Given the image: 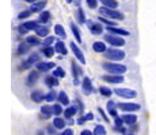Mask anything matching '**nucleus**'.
Instances as JSON below:
<instances>
[{
    "label": "nucleus",
    "instance_id": "e433bc0d",
    "mask_svg": "<svg viewBox=\"0 0 156 135\" xmlns=\"http://www.w3.org/2000/svg\"><path fill=\"white\" fill-rule=\"evenodd\" d=\"M30 46H38L40 45V40L37 38V36H28L27 40H26Z\"/></svg>",
    "mask_w": 156,
    "mask_h": 135
},
{
    "label": "nucleus",
    "instance_id": "bf43d9fd",
    "mask_svg": "<svg viewBox=\"0 0 156 135\" xmlns=\"http://www.w3.org/2000/svg\"><path fill=\"white\" fill-rule=\"evenodd\" d=\"M73 123H74L73 118H69V120H68V126H73Z\"/></svg>",
    "mask_w": 156,
    "mask_h": 135
},
{
    "label": "nucleus",
    "instance_id": "f704fd0d",
    "mask_svg": "<svg viewBox=\"0 0 156 135\" xmlns=\"http://www.w3.org/2000/svg\"><path fill=\"white\" fill-rule=\"evenodd\" d=\"M23 25L28 29V30H35L39 25H38V22H35V21H29V22H26V23H23Z\"/></svg>",
    "mask_w": 156,
    "mask_h": 135
},
{
    "label": "nucleus",
    "instance_id": "58836bf2",
    "mask_svg": "<svg viewBox=\"0 0 156 135\" xmlns=\"http://www.w3.org/2000/svg\"><path fill=\"white\" fill-rule=\"evenodd\" d=\"M99 93L103 95V96H110L112 95V89L109 87H99Z\"/></svg>",
    "mask_w": 156,
    "mask_h": 135
},
{
    "label": "nucleus",
    "instance_id": "ddd939ff",
    "mask_svg": "<svg viewBox=\"0 0 156 135\" xmlns=\"http://www.w3.org/2000/svg\"><path fill=\"white\" fill-rule=\"evenodd\" d=\"M107 30L112 34H115V35H121V36H128L129 35V32H127L125 29H121V28H115L114 25H108Z\"/></svg>",
    "mask_w": 156,
    "mask_h": 135
},
{
    "label": "nucleus",
    "instance_id": "bb28decb",
    "mask_svg": "<svg viewBox=\"0 0 156 135\" xmlns=\"http://www.w3.org/2000/svg\"><path fill=\"white\" fill-rule=\"evenodd\" d=\"M41 52L44 53V56H45V57L51 58V57L55 54L56 49H55V47H51V46H45V47L41 49Z\"/></svg>",
    "mask_w": 156,
    "mask_h": 135
},
{
    "label": "nucleus",
    "instance_id": "7ed1b4c3",
    "mask_svg": "<svg viewBox=\"0 0 156 135\" xmlns=\"http://www.w3.org/2000/svg\"><path fill=\"white\" fill-rule=\"evenodd\" d=\"M104 53H105V58L110 60H122L125 58V52L117 48H108Z\"/></svg>",
    "mask_w": 156,
    "mask_h": 135
},
{
    "label": "nucleus",
    "instance_id": "69168bd1",
    "mask_svg": "<svg viewBox=\"0 0 156 135\" xmlns=\"http://www.w3.org/2000/svg\"><path fill=\"white\" fill-rule=\"evenodd\" d=\"M56 135H62V134H56Z\"/></svg>",
    "mask_w": 156,
    "mask_h": 135
},
{
    "label": "nucleus",
    "instance_id": "393cba45",
    "mask_svg": "<svg viewBox=\"0 0 156 135\" xmlns=\"http://www.w3.org/2000/svg\"><path fill=\"white\" fill-rule=\"evenodd\" d=\"M38 80H39V73H38V71H32V73L29 74L28 79H27V83H28L29 86H32V85H34Z\"/></svg>",
    "mask_w": 156,
    "mask_h": 135
},
{
    "label": "nucleus",
    "instance_id": "603ef678",
    "mask_svg": "<svg viewBox=\"0 0 156 135\" xmlns=\"http://www.w3.org/2000/svg\"><path fill=\"white\" fill-rule=\"evenodd\" d=\"M83 117H85V120H86V121H92V120L94 118V116H93V113H92V112H88V113H86Z\"/></svg>",
    "mask_w": 156,
    "mask_h": 135
},
{
    "label": "nucleus",
    "instance_id": "a878e982",
    "mask_svg": "<svg viewBox=\"0 0 156 135\" xmlns=\"http://www.w3.org/2000/svg\"><path fill=\"white\" fill-rule=\"evenodd\" d=\"M55 33H56V35H58L61 39H66V38H67L66 30H64L63 25H61V24H56V25H55Z\"/></svg>",
    "mask_w": 156,
    "mask_h": 135
},
{
    "label": "nucleus",
    "instance_id": "aec40b11",
    "mask_svg": "<svg viewBox=\"0 0 156 135\" xmlns=\"http://www.w3.org/2000/svg\"><path fill=\"white\" fill-rule=\"evenodd\" d=\"M58 77H56V76H46L45 77V85L47 86V87H55V86H58V80H57Z\"/></svg>",
    "mask_w": 156,
    "mask_h": 135
},
{
    "label": "nucleus",
    "instance_id": "4468645a",
    "mask_svg": "<svg viewBox=\"0 0 156 135\" xmlns=\"http://www.w3.org/2000/svg\"><path fill=\"white\" fill-rule=\"evenodd\" d=\"M122 118H123V122H125L127 126H132V124L137 123V116H136V115L126 113V115H122Z\"/></svg>",
    "mask_w": 156,
    "mask_h": 135
},
{
    "label": "nucleus",
    "instance_id": "1a4fd4ad",
    "mask_svg": "<svg viewBox=\"0 0 156 135\" xmlns=\"http://www.w3.org/2000/svg\"><path fill=\"white\" fill-rule=\"evenodd\" d=\"M55 66H56V64L53 62H39V63H37V69L41 73H47Z\"/></svg>",
    "mask_w": 156,
    "mask_h": 135
},
{
    "label": "nucleus",
    "instance_id": "9b49d317",
    "mask_svg": "<svg viewBox=\"0 0 156 135\" xmlns=\"http://www.w3.org/2000/svg\"><path fill=\"white\" fill-rule=\"evenodd\" d=\"M70 48H72L74 56L80 60V63H81V64H85V63H86V59H85V56H83V53L81 52V49H80L74 42H70Z\"/></svg>",
    "mask_w": 156,
    "mask_h": 135
},
{
    "label": "nucleus",
    "instance_id": "5701e85b",
    "mask_svg": "<svg viewBox=\"0 0 156 135\" xmlns=\"http://www.w3.org/2000/svg\"><path fill=\"white\" fill-rule=\"evenodd\" d=\"M57 99L59 100V103L62 104V105H64V106H67V105H69V98H68V95H67V93L66 92H59L58 93V96H57Z\"/></svg>",
    "mask_w": 156,
    "mask_h": 135
},
{
    "label": "nucleus",
    "instance_id": "0e129e2a",
    "mask_svg": "<svg viewBox=\"0 0 156 135\" xmlns=\"http://www.w3.org/2000/svg\"><path fill=\"white\" fill-rule=\"evenodd\" d=\"M39 135H44V133H42V132H39Z\"/></svg>",
    "mask_w": 156,
    "mask_h": 135
},
{
    "label": "nucleus",
    "instance_id": "7c9ffc66",
    "mask_svg": "<svg viewBox=\"0 0 156 135\" xmlns=\"http://www.w3.org/2000/svg\"><path fill=\"white\" fill-rule=\"evenodd\" d=\"M104 6H107V7H110V8H116L117 7V4L116 0H99Z\"/></svg>",
    "mask_w": 156,
    "mask_h": 135
},
{
    "label": "nucleus",
    "instance_id": "f257e3e1",
    "mask_svg": "<svg viewBox=\"0 0 156 135\" xmlns=\"http://www.w3.org/2000/svg\"><path fill=\"white\" fill-rule=\"evenodd\" d=\"M102 66L105 71H108L109 74H114V75H122L127 71L126 65L116 64V63H103Z\"/></svg>",
    "mask_w": 156,
    "mask_h": 135
},
{
    "label": "nucleus",
    "instance_id": "09e8293b",
    "mask_svg": "<svg viewBox=\"0 0 156 135\" xmlns=\"http://www.w3.org/2000/svg\"><path fill=\"white\" fill-rule=\"evenodd\" d=\"M56 129H57V128H56L53 124H52V126H48V127H47V133L50 135H56Z\"/></svg>",
    "mask_w": 156,
    "mask_h": 135
},
{
    "label": "nucleus",
    "instance_id": "cd10ccee",
    "mask_svg": "<svg viewBox=\"0 0 156 135\" xmlns=\"http://www.w3.org/2000/svg\"><path fill=\"white\" fill-rule=\"evenodd\" d=\"M35 33L38 36H41V38H45L48 35V28L47 27H44V25H39L37 29H35Z\"/></svg>",
    "mask_w": 156,
    "mask_h": 135
},
{
    "label": "nucleus",
    "instance_id": "b1692460",
    "mask_svg": "<svg viewBox=\"0 0 156 135\" xmlns=\"http://www.w3.org/2000/svg\"><path fill=\"white\" fill-rule=\"evenodd\" d=\"M69 25H70V28H72V32H73V34H74L76 41H78V42H81V34H80V29L78 28V25H76L74 22H70Z\"/></svg>",
    "mask_w": 156,
    "mask_h": 135
},
{
    "label": "nucleus",
    "instance_id": "c756f323",
    "mask_svg": "<svg viewBox=\"0 0 156 135\" xmlns=\"http://www.w3.org/2000/svg\"><path fill=\"white\" fill-rule=\"evenodd\" d=\"M51 18V13L48 11H42L39 16V22L40 23H47Z\"/></svg>",
    "mask_w": 156,
    "mask_h": 135
},
{
    "label": "nucleus",
    "instance_id": "13d9d810",
    "mask_svg": "<svg viewBox=\"0 0 156 135\" xmlns=\"http://www.w3.org/2000/svg\"><path fill=\"white\" fill-rule=\"evenodd\" d=\"M138 129H139V128H138V126H137L136 123L131 126V130H132V132H136V130H138Z\"/></svg>",
    "mask_w": 156,
    "mask_h": 135
},
{
    "label": "nucleus",
    "instance_id": "c9c22d12",
    "mask_svg": "<svg viewBox=\"0 0 156 135\" xmlns=\"http://www.w3.org/2000/svg\"><path fill=\"white\" fill-rule=\"evenodd\" d=\"M40 60V57L38 53H32L30 56H29V58L27 59V62L30 64V65H33V64H35V63H38Z\"/></svg>",
    "mask_w": 156,
    "mask_h": 135
},
{
    "label": "nucleus",
    "instance_id": "dca6fc26",
    "mask_svg": "<svg viewBox=\"0 0 156 135\" xmlns=\"http://www.w3.org/2000/svg\"><path fill=\"white\" fill-rule=\"evenodd\" d=\"M45 6H46V1H45V0H42V1H35V2L32 4L30 11H32L33 13H34V12H40Z\"/></svg>",
    "mask_w": 156,
    "mask_h": 135
},
{
    "label": "nucleus",
    "instance_id": "f03ea898",
    "mask_svg": "<svg viewBox=\"0 0 156 135\" xmlns=\"http://www.w3.org/2000/svg\"><path fill=\"white\" fill-rule=\"evenodd\" d=\"M99 13H101L102 16H104V17H109V18L119 19V21H122V19L125 18V17H123V15H122L121 12H119V11L114 10V8L107 7V6L101 7V8H99Z\"/></svg>",
    "mask_w": 156,
    "mask_h": 135
},
{
    "label": "nucleus",
    "instance_id": "20e7f679",
    "mask_svg": "<svg viewBox=\"0 0 156 135\" xmlns=\"http://www.w3.org/2000/svg\"><path fill=\"white\" fill-rule=\"evenodd\" d=\"M114 93L121 98H125V99H133L137 96V92L129 89V88H115Z\"/></svg>",
    "mask_w": 156,
    "mask_h": 135
},
{
    "label": "nucleus",
    "instance_id": "680f3d73",
    "mask_svg": "<svg viewBox=\"0 0 156 135\" xmlns=\"http://www.w3.org/2000/svg\"><path fill=\"white\" fill-rule=\"evenodd\" d=\"M123 135H136V134H134V133H127V132H126Z\"/></svg>",
    "mask_w": 156,
    "mask_h": 135
},
{
    "label": "nucleus",
    "instance_id": "864d4df0",
    "mask_svg": "<svg viewBox=\"0 0 156 135\" xmlns=\"http://www.w3.org/2000/svg\"><path fill=\"white\" fill-rule=\"evenodd\" d=\"M62 135H74V132H73V129L68 128V129H64V130H63Z\"/></svg>",
    "mask_w": 156,
    "mask_h": 135
},
{
    "label": "nucleus",
    "instance_id": "6ab92c4d",
    "mask_svg": "<svg viewBox=\"0 0 156 135\" xmlns=\"http://www.w3.org/2000/svg\"><path fill=\"white\" fill-rule=\"evenodd\" d=\"M30 98H32V100H33L34 103H41L42 100H45V95H44V93L40 92V90H34V92L30 94Z\"/></svg>",
    "mask_w": 156,
    "mask_h": 135
},
{
    "label": "nucleus",
    "instance_id": "473e14b6",
    "mask_svg": "<svg viewBox=\"0 0 156 135\" xmlns=\"http://www.w3.org/2000/svg\"><path fill=\"white\" fill-rule=\"evenodd\" d=\"M56 99H57V94H56L55 90H50V92L45 95V100H46L47 103H52V101H55Z\"/></svg>",
    "mask_w": 156,
    "mask_h": 135
},
{
    "label": "nucleus",
    "instance_id": "4c0bfd02",
    "mask_svg": "<svg viewBox=\"0 0 156 135\" xmlns=\"http://www.w3.org/2000/svg\"><path fill=\"white\" fill-rule=\"evenodd\" d=\"M53 76H56V77H58V79H63V77L66 76V71L59 66V68H57L56 70H53Z\"/></svg>",
    "mask_w": 156,
    "mask_h": 135
},
{
    "label": "nucleus",
    "instance_id": "39448f33",
    "mask_svg": "<svg viewBox=\"0 0 156 135\" xmlns=\"http://www.w3.org/2000/svg\"><path fill=\"white\" fill-rule=\"evenodd\" d=\"M117 107L121 111H125V112H133V111H139L140 110V105L136 104V103H119Z\"/></svg>",
    "mask_w": 156,
    "mask_h": 135
},
{
    "label": "nucleus",
    "instance_id": "4be33fe9",
    "mask_svg": "<svg viewBox=\"0 0 156 135\" xmlns=\"http://www.w3.org/2000/svg\"><path fill=\"white\" fill-rule=\"evenodd\" d=\"M40 112H41V115L44 116V118H50L51 115L53 113V109H52L51 106H48V105H46V106H41Z\"/></svg>",
    "mask_w": 156,
    "mask_h": 135
},
{
    "label": "nucleus",
    "instance_id": "c03bdc74",
    "mask_svg": "<svg viewBox=\"0 0 156 135\" xmlns=\"http://www.w3.org/2000/svg\"><path fill=\"white\" fill-rule=\"evenodd\" d=\"M114 122H115V127H122V124L125 123L123 122V118L122 117H119V116L114 118Z\"/></svg>",
    "mask_w": 156,
    "mask_h": 135
},
{
    "label": "nucleus",
    "instance_id": "f8f14e48",
    "mask_svg": "<svg viewBox=\"0 0 156 135\" xmlns=\"http://www.w3.org/2000/svg\"><path fill=\"white\" fill-rule=\"evenodd\" d=\"M72 73H73V77H74V85L78 86L79 83V76L82 75V69L79 68V65L75 63V62H72Z\"/></svg>",
    "mask_w": 156,
    "mask_h": 135
},
{
    "label": "nucleus",
    "instance_id": "2f4dec72",
    "mask_svg": "<svg viewBox=\"0 0 156 135\" xmlns=\"http://www.w3.org/2000/svg\"><path fill=\"white\" fill-rule=\"evenodd\" d=\"M29 44L26 41V42H22L21 45L18 46V54H24V53H27L28 51H29Z\"/></svg>",
    "mask_w": 156,
    "mask_h": 135
},
{
    "label": "nucleus",
    "instance_id": "0eeeda50",
    "mask_svg": "<svg viewBox=\"0 0 156 135\" xmlns=\"http://www.w3.org/2000/svg\"><path fill=\"white\" fill-rule=\"evenodd\" d=\"M87 23V27L90 29V32L93 34V35H101L103 33V27L99 24V23H96V22H92L91 19L90 21H86Z\"/></svg>",
    "mask_w": 156,
    "mask_h": 135
},
{
    "label": "nucleus",
    "instance_id": "a211bd4d",
    "mask_svg": "<svg viewBox=\"0 0 156 135\" xmlns=\"http://www.w3.org/2000/svg\"><path fill=\"white\" fill-rule=\"evenodd\" d=\"M55 49H56L57 53H59L62 56H66L68 53V49H67V47H66L63 41H57L56 45H55Z\"/></svg>",
    "mask_w": 156,
    "mask_h": 135
},
{
    "label": "nucleus",
    "instance_id": "4d7b16f0",
    "mask_svg": "<svg viewBox=\"0 0 156 135\" xmlns=\"http://www.w3.org/2000/svg\"><path fill=\"white\" fill-rule=\"evenodd\" d=\"M80 135H93V133L91 132V130H87V129H85V130H82Z\"/></svg>",
    "mask_w": 156,
    "mask_h": 135
},
{
    "label": "nucleus",
    "instance_id": "5fc2aeb1",
    "mask_svg": "<svg viewBox=\"0 0 156 135\" xmlns=\"http://www.w3.org/2000/svg\"><path fill=\"white\" fill-rule=\"evenodd\" d=\"M114 129H115L116 132H120V133H122V134H125V133L127 132V130H126V128H123V126H122V127H115Z\"/></svg>",
    "mask_w": 156,
    "mask_h": 135
},
{
    "label": "nucleus",
    "instance_id": "e2e57ef3",
    "mask_svg": "<svg viewBox=\"0 0 156 135\" xmlns=\"http://www.w3.org/2000/svg\"><path fill=\"white\" fill-rule=\"evenodd\" d=\"M66 1H67V2H68V4H70V2H72V1H73V0H66Z\"/></svg>",
    "mask_w": 156,
    "mask_h": 135
},
{
    "label": "nucleus",
    "instance_id": "2eb2a0df",
    "mask_svg": "<svg viewBox=\"0 0 156 135\" xmlns=\"http://www.w3.org/2000/svg\"><path fill=\"white\" fill-rule=\"evenodd\" d=\"M116 109H117V105L114 103V101H112V100H110V101L107 104V110H108V113H109V116H113L114 118H115V117H117Z\"/></svg>",
    "mask_w": 156,
    "mask_h": 135
},
{
    "label": "nucleus",
    "instance_id": "3c124183",
    "mask_svg": "<svg viewBox=\"0 0 156 135\" xmlns=\"http://www.w3.org/2000/svg\"><path fill=\"white\" fill-rule=\"evenodd\" d=\"M76 103H78V111L80 115H82V112H83V106H82V103L81 101H79V99H76Z\"/></svg>",
    "mask_w": 156,
    "mask_h": 135
},
{
    "label": "nucleus",
    "instance_id": "79ce46f5",
    "mask_svg": "<svg viewBox=\"0 0 156 135\" xmlns=\"http://www.w3.org/2000/svg\"><path fill=\"white\" fill-rule=\"evenodd\" d=\"M53 42H55V38H53V36H47V38L44 40L42 45L44 46H51Z\"/></svg>",
    "mask_w": 156,
    "mask_h": 135
},
{
    "label": "nucleus",
    "instance_id": "6e6552de",
    "mask_svg": "<svg viewBox=\"0 0 156 135\" xmlns=\"http://www.w3.org/2000/svg\"><path fill=\"white\" fill-rule=\"evenodd\" d=\"M105 82H109V83H122L123 81H125V79H123V76L122 75H104L103 77H102Z\"/></svg>",
    "mask_w": 156,
    "mask_h": 135
},
{
    "label": "nucleus",
    "instance_id": "9d476101",
    "mask_svg": "<svg viewBox=\"0 0 156 135\" xmlns=\"http://www.w3.org/2000/svg\"><path fill=\"white\" fill-rule=\"evenodd\" d=\"M81 89L83 92V94L86 95H90L92 92H93V87H92V82L90 80V77H85L82 80V83H81Z\"/></svg>",
    "mask_w": 156,
    "mask_h": 135
},
{
    "label": "nucleus",
    "instance_id": "49530a36",
    "mask_svg": "<svg viewBox=\"0 0 156 135\" xmlns=\"http://www.w3.org/2000/svg\"><path fill=\"white\" fill-rule=\"evenodd\" d=\"M98 112L101 113V116H102V118H103V120H104L105 122H108V123H109V117H108V116L105 115V112L103 111V109H101V107H98Z\"/></svg>",
    "mask_w": 156,
    "mask_h": 135
},
{
    "label": "nucleus",
    "instance_id": "ea45409f",
    "mask_svg": "<svg viewBox=\"0 0 156 135\" xmlns=\"http://www.w3.org/2000/svg\"><path fill=\"white\" fill-rule=\"evenodd\" d=\"M78 19L81 24H82V23H86V17H85V13H83V11H82L81 7L78 10Z\"/></svg>",
    "mask_w": 156,
    "mask_h": 135
},
{
    "label": "nucleus",
    "instance_id": "a18cd8bd",
    "mask_svg": "<svg viewBox=\"0 0 156 135\" xmlns=\"http://www.w3.org/2000/svg\"><path fill=\"white\" fill-rule=\"evenodd\" d=\"M86 2H87V6L90 8H96L97 7V4H98L97 0H86Z\"/></svg>",
    "mask_w": 156,
    "mask_h": 135
},
{
    "label": "nucleus",
    "instance_id": "37998d69",
    "mask_svg": "<svg viewBox=\"0 0 156 135\" xmlns=\"http://www.w3.org/2000/svg\"><path fill=\"white\" fill-rule=\"evenodd\" d=\"M32 13H33V12H32L30 10H29V11H23V12H21V13L18 15V18H20V19H24V18H28V17H29Z\"/></svg>",
    "mask_w": 156,
    "mask_h": 135
},
{
    "label": "nucleus",
    "instance_id": "412c9836",
    "mask_svg": "<svg viewBox=\"0 0 156 135\" xmlns=\"http://www.w3.org/2000/svg\"><path fill=\"white\" fill-rule=\"evenodd\" d=\"M76 112H79L76 106H68V107L66 109V111H64V117H66L67 120H69V118H72L73 116H75Z\"/></svg>",
    "mask_w": 156,
    "mask_h": 135
},
{
    "label": "nucleus",
    "instance_id": "423d86ee",
    "mask_svg": "<svg viewBox=\"0 0 156 135\" xmlns=\"http://www.w3.org/2000/svg\"><path fill=\"white\" fill-rule=\"evenodd\" d=\"M104 39H105V41L107 42H109L110 45L113 46H117V47H121V46L125 45V40L123 39H121L120 38V35H112V34H108V35H105L104 36Z\"/></svg>",
    "mask_w": 156,
    "mask_h": 135
},
{
    "label": "nucleus",
    "instance_id": "de8ad7c7",
    "mask_svg": "<svg viewBox=\"0 0 156 135\" xmlns=\"http://www.w3.org/2000/svg\"><path fill=\"white\" fill-rule=\"evenodd\" d=\"M98 19H99V22H103V23H105V24H108V25H115V22H110L109 19H107V18H104V17H99Z\"/></svg>",
    "mask_w": 156,
    "mask_h": 135
},
{
    "label": "nucleus",
    "instance_id": "72a5a7b5",
    "mask_svg": "<svg viewBox=\"0 0 156 135\" xmlns=\"http://www.w3.org/2000/svg\"><path fill=\"white\" fill-rule=\"evenodd\" d=\"M105 134H107V130H105L104 126H102V124L96 126V128L93 130V135H105Z\"/></svg>",
    "mask_w": 156,
    "mask_h": 135
},
{
    "label": "nucleus",
    "instance_id": "c85d7f7f",
    "mask_svg": "<svg viewBox=\"0 0 156 135\" xmlns=\"http://www.w3.org/2000/svg\"><path fill=\"white\" fill-rule=\"evenodd\" d=\"M57 129H64V127L67 126L66 124V122H64V120L63 118H61V117H56L55 120H53V123H52Z\"/></svg>",
    "mask_w": 156,
    "mask_h": 135
},
{
    "label": "nucleus",
    "instance_id": "052dcab7",
    "mask_svg": "<svg viewBox=\"0 0 156 135\" xmlns=\"http://www.w3.org/2000/svg\"><path fill=\"white\" fill-rule=\"evenodd\" d=\"M27 2H30V4H33V2H35V1H39V0H26Z\"/></svg>",
    "mask_w": 156,
    "mask_h": 135
},
{
    "label": "nucleus",
    "instance_id": "8fccbe9b",
    "mask_svg": "<svg viewBox=\"0 0 156 135\" xmlns=\"http://www.w3.org/2000/svg\"><path fill=\"white\" fill-rule=\"evenodd\" d=\"M28 32H29V30H28V29H27V28H26V27H24L23 24L18 27V33H20V34H22V35H24V34H27Z\"/></svg>",
    "mask_w": 156,
    "mask_h": 135
},
{
    "label": "nucleus",
    "instance_id": "a19ab883",
    "mask_svg": "<svg viewBox=\"0 0 156 135\" xmlns=\"http://www.w3.org/2000/svg\"><path fill=\"white\" fill-rule=\"evenodd\" d=\"M61 105H62V104H56V105L52 106V109H53V113L57 115V116H59V115L63 112V109H62Z\"/></svg>",
    "mask_w": 156,
    "mask_h": 135
},
{
    "label": "nucleus",
    "instance_id": "6e6d98bb",
    "mask_svg": "<svg viewBox=\"0 0 156 135\" xmlns=\"http://www.w3.org/2000/svg\"><path fill=\"white\" fill-rule=\"evenodd\" d=\"M76 122H78L79 126H82V124L86 122V120H85V117H83V116H80V117H79V120L76 121Z\"/></svg>",
    "mask_w": 156,
    "mask_h": 135
},
{
    "label": "nucleus",
    "instance_id": "f3484780",
    "mask_svg": "<svg viewBox=\"0 0 156 135\" xmlns=\"http://www.w3.org/2000/svg\"><path fill=\"white\" fill-rule=\"evenodd\" d=\"M92 48H93V51L97 52V53H104V52L108 49L105 44L102 42V41H96V42L92 45Z\"/></svg>",
    "mask_w": 156,
    "mask_h": 135
}]
</instances>
